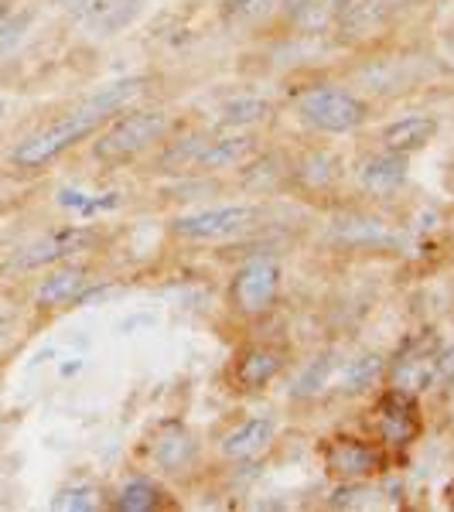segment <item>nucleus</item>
Segmentation results:
<instances>
[{"instance_id":"nucleus-1","label":"nucleus","mask_w":454,"mask_h":512,"mask_svg":"<svg viewBox=\"0 0 454 512\" xmlns=\"http://www.w3.org/2000/svg\"><path fill=\"white\" fill-rule=\"evenodd\" d=\"M144 82H147L144 76H130V79L103 86L96 96H89L86 103H79L76 110L62 113V117L52 120L48 127H41L35 134L24 137L11 151V164L14 168H24V171H35V168L52 164L55 158H62V154L72 151L79 140L96 134L103 123H110L117 113L127 110V106L144 93Z\"/></svg>"},{"instance_id":"nucleus-2","label":"nucleus","mask_w":454,"mask_h":512,"mask_svg":"<svg viewBox=\"0 0 454 512\" xmlns=\"http://www.w3.org/2000/svg\"><path fill=\"white\" fill-rule=\"evenodd\" d=\"M171 130V117L164 110H130L117 113L103 123L99 137L93 140V158L99 164H127L161 144Z\"/></svg>"},{"instance_id":"nucleus-3","label":"nucleus","mask_w":454,"mask_h":512,"mask_svg":"<svg viewBox=\"0 0 454 512\" xmlns=\"http://www.w3.org/2000/svg\"><path fill=\"white\" fill-rule=\"evenodd\" d=\"M297 117L321 134H352L369 120V103L359 99L352 89L342 86H315L297 96Z\"/></svg>"},{"instance_id":"nucleus-4","label":"nucleus","mask_w":454,"mask_h":512,"mask_svg":"<svg viewBox=\"0 0 454 512\" xmlns=\"http://www.w3.org/2000/svg\"><path fill=\"white\" fill-rule=\"evenodd\" d=\"M99 243V233L89 226H65L55 229L48 236H38L31 243L18 246L11 256H7V270H18V274H28V270H45V267H59V263L72 260V256L93 250Z\"/></svg>"},{"instance_id":"nucleus-5","label":"nucleus","mask_w":454,"mask_h":512,"mask_svg":"<svg viewBox=\"0 0 454 512\" xmlns=\"http://www.w3.org/2000/svg\"><path fill=\"white\" fill-rule=\"evenodd\" d=\"M260 222L257 205H216V209L188 212L171 222V233L188 243H219V239H233Z\"/></svg>"},{"instance_id":"nucleus-6","label":"nucleus","mask_w":454,"mask_h":512,"mask_svg":"<svg viewBox=\"0 0 454 512\" xmlns=\"http://www.w3.org/2000/svg\"><path fill=\"white\" fill-rule=\"evenodd\" d=\"M280 280H284V270H280L274 256H253V260H246L236 270L233 287H229V301L246 318L267 315L280 294Z\"/></svg>"},{"instance_id":"nucleus-7","label":"nucleus","mask_w":454,"mask_h":512,"mask_svg":"<svg viewBox=\"0 0 454 512\" xmlns=\"http://www.w3.org/2000/svg\"><path fill=\"white\" fill-rule=\"evenodd\" d=\"M437 362H441V342H437L434 332H424L417 338H410L400 352H396L393 366H386V373L393 379V390L414 393V390H427L437 379Z\"/></svg>"},{"instance_id":"nucleus-8","label":"nucleus","mask_w":454,"mask_h":512,"mask_svg":"<svg viewBox=\"0 0 454 512\" xmlns=\"http://www.w3.org/2000/svg\"><path fill=\"white\" fill-rule=\"evenodd\" d=\"M325 468L335 478L359 482V478H373L383 468V454L359 437H332L325 444Z\"/></svg>"},{"instance_id":"nucleus-9","label":"nucleus","mask_w":454,"mask_h":512,"mask_svg":"<svg viewBox=\"0 0 454 512\" xmlns=\"http://www.w3.org/2000/svg\"><path fill=\"white\" fill-rule=\"evenodd\" d=\"M417 434H420V417L410 393L393 390L390 396H383L379 400V437H383V444L407 448L410 441H417Z\"/></svg>"},{"instance_id":"nucleus-10","label":"nucleus","mask_w":454,"mask_h":512,"mask_svg":"<svg viewBox=\"0 0 454 512\" xmlns=\"http://www.w3.org/2000/svg\"><path fill=\"white\" fill-rule=\"evenodd\" d=\"M144 0H76V21L93 35H117L137 21Z\"/></svg>"},{"instance_id":"nucleus-11","label":"nucleus","mask_w":454,"mask_h":512,"mask_svg":"<svg viewBox=\"0 0 454 512\" xmlns=\"http://www.w3.org/2000/svg\"><path fill=\"white\" fill-rule=\"evenodd\" d=\"M284 362H287L284 352L274 349V345H250V349H243L236 355L233 383L246 393L263 390V386H270L284 373Z\"/></svg>"},{"instance_id":"nucleus-12","label":"nucleus","mask_w":454,"mask_h":512,"mask_svg":"<svg viewBox=\"0 0 454 512\" xmlns=\"http://www.w3.org/2000/svg\"><path fill=\"white\" fill-rule=\"evenodd\" d=\"M407 175H410V158L407 154H396V151H386L383 154H373L359 164L356 178H359V188L366 195H393L407 185Z\"/></svg>"},{"instance_id":"nucleus-13","label":"nucleus","mask_w":454,"mask_h":512,"mask_svg":"<svg viewBox=\"0 0 454 512\" xmlns=\"http://www.w3.org/2000/svg\"><path fill=\"white\" fill-rule=\"evenodd\" d=\"M89 270L86 267H62L55 274H48L38 284L35 291V304L45 311L52 308H65V304H82L89 297Z\"/></svg>"},{"instance_id":"nucleus-14","label":"nucleus","mask_w":454,"mask_h":512,"mask_svg":"<svg viewBox=\"0 0 454 512\" xmlns=\"http://www.w3.org/2000/svg\"><path fill=\"white\" fill-rule=\"evenodd\" d=\"M274 434H277L274 420H270V417H253V420L233 427V431L222 437L219 451H222V458H229V461H250V458H257V454H263L270 448Z\"/></svg>"},{"instance_id":"nucleus-15","label":"nucleus","mask_w":454,"mask_h":512,"mask_svg":"<svg viewBox=\"0 0 454 512\" xmlns=\"http://www.w3.org/2000/svg\"><path fill=\"white\" fill-rule=\"evenodd\" d=\"M257 137L253 134H229V137H212L209 147L202 151V158H198L195 171H205V175H212V171H229V168H243L246 161L257 154Z\"/></svg>"},{"instance_id":"nucleus-16","label":"nucleus","mask_w":454,"mask_h":512,"mask_svg":"<svg viewBox=\"0 0 454 512\" xmlns=\"http://www.w3.org/2000/svg\"><path fill=\"white\" fill-rule=\"evenodd\" d=\"M434 137H437V120L424 117V113L393 120L390 127H383V134H379L386 151L407 154V158H410V154H417V151H424Z\"/></svg>"},{"instance_id":"nucleus-17","label":"nucleus","mask_w":454,"mask_h":512,"mask_svg":"<svg viewBox=\"0 0 454 512\" xmlns=\"http://www.w3.org/2000/svg\"><path fill=\"white\" fill-rule=\"evenodd\" d=\"M386 376V359L379 352H366V355H356L342 366L338 373V390L345 396H356V393H366L369 386L379 383Z\"/></svg>"},{"instance_id":"nucleus-18","label":"nucleus","mask_w":454,"mask_h":512,"mask_svg":"<svg viewBox=\"0 0 454 512\" xmlns=\"http://www.w3.org/2000/svg\"><path fill=\"white\" fill-rule=\"evenodd\" d=\"M400 11V0H356L349 14H342V31L349 28L352 35H366V31L383 28Z\"/></svg>"},{"instance_id":"nucleus-19","label":"nucleus","mask_w":454,"mask_h":512,"mask_svg":"<svg viewBox=\"0 0 454 512\" xmlns=\"http://www.w3.org/2000/svg\"><path fill=\"white\" fill-rule=\"evenodd\" d=\"M270 110H274V106H270L267 99L239 96V99H233V103H226L219 110V123H222V127H229V130L257 127V123H263L270 117Z\"/></svg>"},{"instance_id":"nucleus-20","label":"nucleus","mask_w":454,"mask_h":512,"mask_svg":"<svg viewBox=\"0 0 454 512\" xmlns=\"http://www.w3.org/2000/svg\"><path fill=\"white\" fill-rule=\"evenodd\" d=\"M335 236L352 246H386L393 243V233L379 219H338Z\"/></svg>"},{"instance_id":"nucleus-21","label":"nucleus","mask_w":454,"mask_h":512,"mask_svg":"<svg viewBox=\"0 0 454 512\" xmlns=\"http://www.w3.org/2000/svg\"><path fill=\"white\" fill-rule=\"evenodd\" d=\"M161 506V489L147 478H130L120 489V495L113 499L117 512H151Z\"/></svg>"},{"instance_id":"nucleus-22","label":"nucleus","mask_w":454,"mask_h":512,"mask_svg":"<svg viewBox=\"0 0 454 512\" xmlns=\"http://www.w3.org/2000/svg\"><path fill=\"white\" fill-rule=\"evenodd\" d=\"M192 458H195V444L185 431L175 437H161L158 448H154V461H158L164 472H181Z\"/></svg>"},{"instance_id":"nucleus-23","label":"nucleus","mask_w":454,"mask_h":512,"mask_svg":"<svg viewBox=\"0 0 454 512\" xmlns=\"http://www.w3.org/2000/svg\"><path fill=\"white\" fill-rule=\"evenodd\" d=\"M209 140L212 137L195 134V137H185V140H178V144H171L168 151L161 154V168L164 171H188V168H195L198 158H202V151L209 147Z\"/></svg>"},{"instance_id":"nucleus-24","label":"nucleus","mask_w":454,"mask_h":512,"mask_svg":"<svg viewBox=\"0 0 454 512\" xmlns=\"http://www.w3.org/2000/svg\"><path fill=\"white\" fill-rule=\"evenodd\" d=\"M284 7V0H226L222 18L229 24H257Z\"/></svg>"},{"instance_id":"nucleus-25","label":"nucleus","mask_w":454,"mask_h":512,"mask_svg":"<svg viewBox=\"0 0 454 512\" xmlns=\"http://www.w3.org/2000/svg\"><path fill=\"white\" fill-rule=\"evenodd\" d=\"M103 506V492L96 485H69L52 499V509L62 512H93Z\"/></svg>"},{"instance_id":"nucleus-26","label":"nucleus","mask_w":454,"mask_h":512,"mask_svg":"<svg viewBox=\"0 0 454 512\" xmlns=\"http://www.w3.org/2000/svg\"><path fill=\"white\" fill-rule=\"evenodd\" d=\"M332 373H335V359H332V355H321L318 362H311V366H308V373L297 379V386L291 393L297 396V400H304V396H315V393L325 390V383L332 379Z\"/></svg>"},{"instance_id":"nucleus-27","label":"nucleus","mask_w":454,"mask_h":512,"mask_svg":"<svg viewBox=\"0 0 454 512\" xmlns=\"http://www.w3.org/2000/svg\"><path fill=\"white\" fill-rule=\"evenodd\" d=\"M335 164H338V161L332 158V154L318 151L315 158L304 164V178H308V185H318V188L332 185V181L338 178V168H335Z\"/></svg>"},{"instance_id":"nucleus-28","label":"nucleus","mask_w":454,"mask_h":512,"mask_svg":"<svg viewBox=\"0 0 454 512\" xmlns=\"http://www.w3.org/2000/svg\"><path fill=\"white\" fill-rule=\"evenodd\" d=\"M448 379H454V349L451 352L441 349V362H437V379H434V383H448Z\"/></svg>"},{"instance_id":"nucleus-29","label":"nucleus","mask_w":454,"mask_h":512,"mask_svg":"<svg viewBox=\"0 0 454 512\" xmlns=\"http://www.w3.org/2000/svg\"><path fill=\"white\" fill-rule=\"evenodd\" d=\"M11 4H14V0H0V28H4L7 14H11Z\"/></svg>"}]
</instances>
